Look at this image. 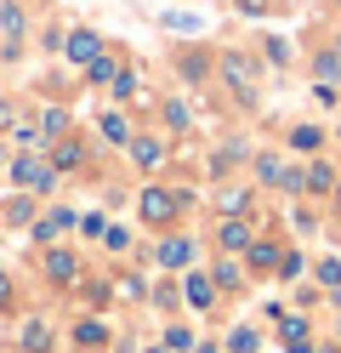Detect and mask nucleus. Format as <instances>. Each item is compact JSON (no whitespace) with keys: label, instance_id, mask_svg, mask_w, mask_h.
Returning a JSON list of instances; mask_svg holds the SVG:
<instances>
[{"label":"nucleus","instance_id":"nucleus-1","mask_svg":"<svg viewBox=\"0 0 341 353\" xmlns=\"http://www.w3.org/2000/svg\"><path fill=\"white\" fill-rule=\"evenodd\" d=\"M188 205V194H171V188H148L143 194V223H154V228H165V223H176V211Z\"/></svg>","mask_w":341,"mask_h":353},{"label":"nucleus","instance_id":"nucleus-2","mask_svg":"<svg viewBox=\"0 0 341 353\" xmlns=\"http://www.w3.org/2000/svg\"><path fill=\"white\" fill-rule=\"evenodd\" d=\"M52 171L57 165H45V160H34V154H17V160H12V176H17V188H52Z\"/></svg>","mask_w":341,"mask_h":353},{"label":"nucleus","instance_id":"nucleus-3","mask_svg":"<svg viewBox=\"0 0 341 353\" xmlns=\"http://www.w3.org/2000/svg\"><path fill=\"white\" fill-rule=\"evenodd\" d=\"M222 74H227V85H234L245 103H256V74H250L245 57H222Z\"/></svg>","mask_w":341,"mask_h":353},{"label":"nucleus","instance_id":"nucleus-4","mask_svg":"<svg viewBox=\"0 0 341 353\" xmlns=\"http://www.w3.org/2000/svg\"><path fill=\"white\" fill-rule=\"evenodd\" d=\"M74 274H80L74 251H63V245H52V251H45V279H52V285H74Z\"/></svg>","mask_w":341,"mask_h":353},{"label":"nucleus","instance_id":"nucleus-5","mask_svg":"<svg viewBox=\"0 0 341 353\" xmlns=\"http://www.w3.org/2000/svg\"><path fill=\"white\" fill-rule=\"evenodd\" d=\"M216 239H222V251H250V245H256V239H250V223H245V216H227Z\"/></svg>","mask_w":341,"mask_h":353},{"label":"nucleus","instance_id":"nucleus-6","mask_svg":"<svg viewBox=\"0 0 341 353\" xmlns=\"http://www.w3.org/2000/svg\"><path fill=\"white\" fill-rule=\"evenodd\" d=\"M182 296H188V307H211V302H216V279L188 274V279H182Z\"/></svg>","mask_w":341,"mask_h":353},{"label":"nucleus","instance_id":"nucleus-7","mask_svg":"<svg viewBox=\"0 0 341 353\" xmlns=\"http://www.w3.org/2000/svg\"><path fill=\"white\" fill-rule=\"evenodd\" d=\"M68 57H74V63H97L103 57V40L85 34V29H74V34H68Z\"/></svg>","mask_w":341,"mask_h":353},{"label":"nucleus","instance_id":"nucleus-8","mask_svg":"<svg viewBox=\"0 0 341 353\" xmlns=\"http://www.w3.org/2000/svg\"><path fill=\"white\" fill-rule=\"evenodd\" d=\"M131 154H136V165H143V171H159V165H165V143H159V137H136Z\"/></svg>","mask_w":341,"mask_h":353},{"label":"nucleus","instance_id":"nucleus-9","mask_svg":"<svg viewBox=\"0 0 341 353\" xmlns=\"http://www.w3.org/2000/svg\"><path fill=\"white\" fill-rule=\"evenodd\" d=\"M159 262H165L171 274L188 268V262H194V239H165V245H159Z\"/></svg>","mask_w":341,"mask_h":353},{"label":"nucleus","instance_id":"nucleus-10","mask_svg":"<svg viewBox=\"0 0 341 353\" xmlns=\"http://www.w3.org/2000/svg\"><path fill=\"white\" fill-rule=\"evenodd\" d=\"M17 342H23V353H52V330H45V319H29Z\"/></svg>","mask_w":341,"mask_h":353},{"label":"nucleus","instance_id":"nucleus-11","mask_svg":"<svg viewBox=\"0 0 341 353\" xmlns=\"http://www.w3.org/2000/svg\"><path fill=\"white\" fill-rule=\"evenodd\" d=\"M103 137H108V143H120V148L136 143V137H131V120L120 114V108H114V114H103Z\"/></svg>","mask_w":341,"mask_h":353},{"label":"nucleus","instance_id":"nucleus-12","mask_svg":"<svg viewBox=\"0 0 341 353\" xmlns=\"http://www.w3.org/2000/svg\"><path fill=\"white\" fill-rule=\"evenodd\" d=\"M63 228H74V216H68V211H52L45 223H34V245H52V234H63Z\"/></svg>","mask_w":341,"mask_h":353},{"label":"nucleus","instance_id":"nucleus-13","mask_svg":"<svg viewBox=\"0 0 341 353\" xmlns=\"http://www.w3.org/2000/svg\"><path fill=\"white\" fill-rule=\"evenodd\" d=\"M74 342H80V347H103V342H108V325H103V319H80V325H74Z\"/></svg>","mask_w":341,"mask_h":353},{"label":"nucleus","instance_id":"nucleus-14","mask_svg":"<svg viewBox=\"0 0 341 353\" xmlns=\"http://www.w3.org/2000/svg\"><path fill=\"white\" fill-rule=\"evenodd\" d=\"M285 347H290V353H313V342H307V319H285Z\"/></svg>","mask_w":341,"mask_h":353},{"label":"nucleus","instance_id":"nucleus-15","mask_svg":"<svg viewBox=\"0 0 341 353\" xmlns=\"http://www.w3.org/2000/svg\"><path fill=\"white\" fill-rule=\"evenodd\" d=\"M318 143H324V131H318V125H296V131H290V148H296V154H313Z\"/></svg>","mask_w":341,"mask_h":353},{"label":"nucleus","instance_id":"nucleus-16","mask_svg":"<svg viewBox=\"0 0 341 353\" xmlns=\"http://www.w3.org/2000/svg\"><path fill=\"white\" fill-rule=\"evenodd\" d=\"M80 160H85V148H80V143H57V154H52V165H57V171H80Z\"/></svg>","mask_w":341,"mask_h":353},{"label":"nucleus","instance_id":"nucleus-17","mask_svg":"<svg viewBox=\"0 0 341 353\" xmlns=\"http://www.w3.org/2000/svg\"><path fill=\"white\" fill-rule=\"evenodd\" d=\"M0 34H23V6H12V0H0Z\"/></svg>","mask_w":341,"mask_h":353},{"label":"nucleus","instance_id":"nucleus-18","mask_svg":"<svg viewBox=\"0 0 341 353\" xmlns=\"http://www.w3.org/2000/svg\"><path fill=\"white\" fill-rule=\"evenodd\" d=\"M114 74H120V69H114V57H97V63H85V80H91V85H114Z\"/></svg>","mask_w":341,"mask_h":353},{"label":"nucleus","instance_id":"nucleus-19","mask_svg":"<svg viewBox=\"0 0 341 353\" xmlns=\"http://www.w3.org/2000/svg\"><path fill=\"white\" fill-rule=\"evenodd\" d=\"M250 268H279V245L256 239V245H250Z\"/></svg>","mask_w":341,"mask_h":353},{"label":"nucleus","instance_id":"nucleus-20","mask_svg":"<svg viewBox=\"0 0 341 353\" xmlns=\"http://www.w3.org/2000/svg\"><path fill=\"white\" fill-rule=\"evenodd\" d=\"M63 108H45V114H40V125H34V137H63Z\"/></svg>","mask_w":341,"mask_h":353},{"label":"nucleus","instance_id":"nucleus-21","mask_svg":"<svg viewBox=\"0 0 341 353\" xmlns=\"http://www.w3.org/2000/svg\"><path fill=\"white\" fill-rule=\"evenodd\" d=\"M227 347H234V353H256V347H262V336H256L250 325H239V330H234V342H227Z\"/></svg>","mask_w":341,"mask_h":353},{"label":"nucleus","instance_id":"nucleus-22","mask_svg":"<svg viewBox=\"0 0 341 353\" xmlns=\"http://www.w3.org/2000/svg\"><path fill=\"white\" fill-rule=\"evenodd\" d=\"M313 274H318V285H330V291H341V262H330V256H324V262H318Z\"/></svg>","mask_w":341,"mask_h":353},{"label":"nucleus","instance_id":"nucleus-23","mask_svg":"<svg viewBox=\"0 0 341 353\" xmlns=\"http://www.w3.org/2000/svg\"><path fill=\"white\" fill-rule=\"evenodd\" d=\"M165 342H171L176 353H188V347H194V330H188V325H171V330H165Z\"/></svg>","mask_w":341,"mask_h":353},{"label":"nucleus","instance_id":"nucleus-24","mask_svg":"<svg viewBox=\"0 0 341 353\" xmlns=\"http://www.w3.org/2000/svg\"><path fill=\"white\" fill-rule=\"evenodd\" d=\"M256 176H262V183H285V165L267 154V160H256Z\"/></svg>","mask_w":341,"mask_h":353},{"label":"nucleus","instance_id":"nucleus-25","mask_svg":"<svg viewBox=\"0 0 341 353\" xmlns=\"http://www.w3.org/2000/svg\"><path fill=\"white\" fill-rule=\"evenodd\" d=\"M307 188H335V171L330 165H313L307 171Z\"/></svg>","mask_w":341,"mask_h":353},{"label":"nucleus","instance_id":"nucleus-26","mask_svg":"<svg viewBox=\"0 0 341 353\" xmlns=\"http://www.w3.org/2000/svg\"><path fill=\"white\" fill-rule=\"evenodd\" d=\"M114 97H136V74H131V69L114 74Z\"/></svg>","mask_w":341,"mask_h":353},{"label":"nucleus","instance_id":"nucleus-27","mask_svg":"<svg viewBox=\"0 0 341 353\" xmlns=\"http://www.w3.org/2000/svg\"><path fill=\"white\" fill-rule=\"evenodd\" d=\"M165 125H176V131L188 125V103H176V97H171V103H165Z\"/></svg>","mask_w":341,"mask_h":353},{"label":"nucleus","instance_id":"nucleus-28","mask_svg":"<svg viewBox=\"0 0 341 353\" xmlns=\"http://www.w3.org/2000/svg\"><path fill=\"white\" fill-rule=\"evenodd\" d=\"M245 274H239V262H216V285H239Z\"/></svg>","mask_w":341,"mask_h":353},{"label":"nucleus","instance_id":"nucleus-29","mask_svg":"<svg viewBox=\"0 0 341 353\" xmlns=\"http://www.w3.org/2000/svg\"><path fill=\"white\" fill-rule=\"evenodd\" d=\"M6 216H12V223H29V194H17V200L6 205Z\"/></svg>","mask_w":341,"mask_h":353},{"label":"nucleus","instance_id":"nucleus-30","mask_svg":"<svg viewBox=\"0 0 341 353\" xmlns=\"http://www.w3.org/2000/svg\"><path fill=\"white\" fill-rule=\"evenodd\" d=\"M80 234H108V223H103L97 211H91V216H80Z\"/></svg>","mask_w":341,"mask_h":353},{"label":"nucleus","instance_id":"nucleus-31","mask_svg":"<svg viewBox=\"0 0 341 353\" xmlns=\"http://www.w3.org/2000/svg\"><path fill=\"white\" fill-rule=\"evenodd\" d=\"M279 274H302V251H285L279 256Z\"/></svg>","mask_w":341,"mask_h":353},{"label":"nucleus","instance_id":"nucleus-32","mask_svg":"<svg viewBox=\"0 0 341 353\" xmlns=\"http://www.w3.org/2000/svg\"><path fill=\"white\" fill-rule=\"evenodd\" d=\"M318 74H324V80H335V74H341V57H335V52H330V57H318Z\"/></svg>","mask_w":341,"mask_h":353},{"label":"nucleus","instance_id":"nucleus-33","mask_svg":"<svg viewBox=\"0 0 341 353\" xmlns=\"http://www.w3.org/2000/svg\"><path fill=\"white\" fill-rule=\"evenodd\" d=\"M0 307H12V279L0 274Z\"/></svg>","mask_w":341,"mask_h":353},{"label":"nucleus","instance_id":"nucleus-34","mask_svg":"<svg viewBox=\"0 0 341 353\" xmlns=\"http://www.w3.org/2000/svg\"><path fill=\"white\" fill-rule=\"evenodd\" d=\"M12 125V103H0V131H6Z\"/></svg>","mask_w":341,"mask_h":353},{"label":"nucleus","instance_id":"nucleus-35","mask_svg":"<svg viewBox=\"0 0 341 353\" xmlns=\"http://www.w3.org/2000/svg\"><path fill=\"white\" fill-rule=\"evenodd\" d=\"M154 353H176V347H171V342H159V347H154Z\"/></svg>","mask_w":341,"mask_h":353},{"label":"nucleus","instance_id":"nucleus-36","mask_svg":"<svg viewBox=\"0 0 341 353\" xmlns=\"http://www.w3.org/2000/svg\"><path fill=\"white\" fill-rule=\"evenodd\" d=\"M80 353H103V347H80Z\"/></svg>","mask_w":341,"mask_h":353},{"label":"nucleus","instance_id":"nucleus-37","mask_svg":"<svg viewBox=\"0 0 341 353\" xmlns=\"http://www.w3.org/2000/svg\"><path fill=\"white\" fill-rule=\"evenodd\" d=\"M199 353H216V347H199Z\"/></svg>","mask_w":341,"mask_h":353},{"label":"nucleus","instance_id":"nucleus-38","mask_svg":"<svg viewBox=\"0 0 341 353\" xmlns=\"http://www.w3.org/2000/svg\"><path fill=\"white\" fill-rule=\"evenodd\" d=\"M335 194H341V183H335Z\"/></svg>","mask_w":341,"mask_h":353}]
</instances>
